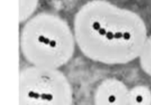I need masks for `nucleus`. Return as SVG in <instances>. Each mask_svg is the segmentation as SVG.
I'll return each instance as SVG.
<instances>
[{
  "label": "nucleus",
  "instance_id": "f257e3e1",
  "mask_svg": "<svg viewBox=\"0 0 151 105\" xmlns=\"http://www.w3.org/2000/svg\"><path fill=\"white\" fill-rule=\"evenodd\" d=\"M147 36L139 15L104 0L87 2L75 17V42L87 59L96 63L131 62L138 59Z\"/></svg>",
  "mask_w": 151,
  "mask_h": 105
},
{
  "label": "nucleus",
  "instance_id": "f03ea898",
  "mask_svg": "<svg viewBox=\"0 0 151 105\" xmlns=\"http://www.w3.org/2000/svg\"><path fill=\"white\" fill-rule=\"evenodd\" d=\"M129 90L124 82L109 78L97 86L94 94L95 105H129Z\"/></svg>",
  "mask_w": 151,
  "mask_h": 105
},
{
  "label": "nucleus",
  "instance_id": "7ed1b4c3",
  "mask_svg": "<svg viewBox=\"0 0 151 105\" xmlns=\"http://www.w3.org/2000/svg\"><path fill=\"white\" fill-rule=\"evenodd\" d=\"M129 105H151V93L144 85H137L129 90Z\"/></svg>",
  "mask_w": 151,
  "mask_h": 105
},
{
  "label": "nucleus",
  "instance_id": "20e7f679",
  "mask_svg": "<svg viewBox=\"0 0 151 105\" xmlns=\"http://www.w3.org/2000/svg\"><path fill=\"white\" fill-rule=\"evenodd\" d=\"M138 59L143 71L151 76V35L147 36Z\"/></svg>",
  "mask_w": 151,
  "mask_h": 105
}]
</instances>
